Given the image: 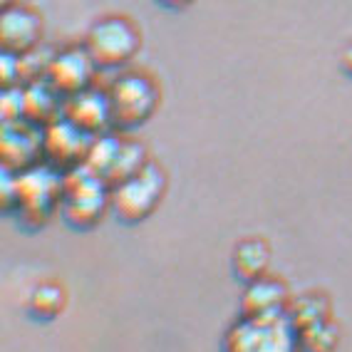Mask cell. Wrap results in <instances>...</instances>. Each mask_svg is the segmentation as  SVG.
Returning <instances> with one entry per match:
<instances>
[{"label": "cell", "instance_id": "cell-1", "mask_svg": "<svg viewBox=\"0 0 352 352\" xmlns=\"http://www.w3.org/2000/svg\"><path fill=\"white\" fill-rule=\"evenodd\" d=\"M221 352H302L288 308L268 313H241L221 338Z\"/></svg>", "mask_w": 352, "mask_h": 352}, {"label": "cell", "instance_id": "cell-2", "mask_svg": "<svg viewBox=\"0 0 352 352\" xmlns=\"http://www.w3.org/2000/svg\"><path fill=\"white\" fill-rule=\"evenodd\" d=\"M112 211V186L85 164L65 174L60 214L65 223L77 231L95 228L104 214Z\"/></svg>", "mask_w": 352, "mask_h": 352}, {"label": "cell", "instance_id": "cell-3", "mask_svg": "<svg viewBox=\"0 0 352 352\" xmlns=\"http://www.w3.org/2000/svg\"><path fill=\"white\" fill-rule=\"evenodd\" d=\"M112 102V129L132 132L154 117L162 102L157 80L142 69H124L107 87Z\"/></svg>", "mask_w": 352, "mask_h": 352}, {"label": "cell", "instance_id": "cell-4", "mask_svg": "<svg viewBox=\"0 0 352 352\" xmlns=\"http://www.w3.org/2000/svg\"><path fill=\"white\" fill-rule=\"evenodd\" d=\"M82 45L100 69H120L142 50V32L124 15H107L92 23Z\"/></svg>", "mask_w": 352, "mask_h": 352}, {"label": "cell", "instance_id": "cell-5", "mask_svg": "<svg viewBox=\"0 0 352 352\" xmlns=\"http://www.w3.org/2000/svg\"><path fill=\"white\" fill-rule=\"evenodd\" d=\"M20 186V223L28 228H40L47 223L55 208H60L65 189V174L50 166L47 162H40L30 169L18 174Z\"/></svg>", "mask_w": 352, "mask_h": 352}, {"label": "cell", "instance_id": "cell-6", "mask_svg": "<svg viewBox=\"0 0 352 352\" xmlns=\"http://www.w3.org/2000/svg\"><path fill=\"white\" fill-rule=\"evenodd\" d=\"M166 191V174L159 164L146 162L144 169H139L134 176L112 186V211L114 216L126 223H142L149 219L157 206L162 204Z\"/></svg>", "mask_w": 352, "mask_h": 352}, {"label": "cell", "instance_id": "cell-7", "mask_svg": "<svg viewBox=\"0 0 352 352\" xmlns=\"http://www.w3.org/2000/svg\"><path fill=\"white\" fill-rule=\"evenodd\" d=\"M89 144H92V137L72 124L67 117H57L55 122L43 126V162L63 174L85 164Z\"/></svg>", "mask_w": 352, "mask_h": 352}, {"label": "cell", "instance_id": "cell-8", "mask_svg": "<svg viewBox=\"0 0 352 352\" xmlns=\"http://www.w3.org/2000/svg\"><path fill=\"white\" fill-rule=\"evenodd\" d=\"M97 69L100 67L89 57V52L85 50V45H69V47L52 55L45 80L50 82L63 97H72L77 92L95 87Z\"/></svg>", "mask_w": 352, "mask_h": 352}, {"label": "cell", "instance_id": "cell-9", "mask_svg": "<svg viewBox=\"0 0 352 352\" xmlns=\"http://www.w3.org/2000/svg\"><path fill=\"white\" fill-rule=\"evenodd\" d=\"M63 117H67L72 124H77L89 137L104 134L112 126V102L107 89L89 87L85 92H77L72 97H65Z\"/></svg>", "mask_w": 352, "mask_h": 352}, {"label": "cell", "instance_id": "cell-10", "mask_svg": "<svg viewBox=\"0 0 352 352\" xmlns=\"http://www.w3.org/2000/svg\"><path fill=\"white\" fill-rule=\"evenodd\" d=\"M43 40V18L28 6L3 8L0 15V47L3 52L25 55Z\"/></svg>", "mask_w": 352, "mask_h": 352}, {"label": "cell", "instance_id": "cell-11", "mask_svg": "<svg viewBox=\"0 0 352 352\" xmlns=\"http://www.w3.org/2000/svg\"><path fill=\"white\" fill-rule=\"evenodd\" d=\"M3 166L15 174L43 162V129L30 122L6 124L3 129Z\"/></svg>", "mask_w": 352, "mask_h": 352}, {"label": "cell", "instance_id": "cell-12", "mask_svg": "<svg viewBox=\"0 0 352 352\" xmlns=\"http://www.w3.org/2000/svg\"><path fill=\"white\" fill-rule=\"evenodd\" d=\"M290 305L288 285L280 278L263 276L258 280L245 283L243 296H241V313H268V310H283Z\"/></svg>", "mask_w": 352, "mask_h": 352}, {"label": "cell", "instance_id": "cell-13", "mask_svg": "<svg viewBox=\"0 0 352 352\" xmlns=\"http://www.w3.org/2000/svg\"><path fill=\"white\" fill-rule=\"evenodd\" d=\"M65 97L52 87L50 82L35 80L25 85V122L35 126H47L57 117H63Z\"/></svg>", "mask_w": 352, "mask_h": 352}, {"label": "cell", "instance_id": "cell-14", "mask_svg": "<svg viewBox=\"0 0 352 352\" xmlns=\"http://www.w3.org/2000/svg\"><path fill=\"white\" fill-rule=\"evenodd\" d=\"M268 263H271V248L263 239H243L233 251V273L243 283L268 276Z\"/></svg>", "mask_w": 352, "mask_h": 352}, {"label": "cell", "instance_id": "cell-15", "mask_svg": "<svg viewBox=\"0 0 352 352\" xmlns=\"http://www.w3.org/2000/svg\"><path fill=\"white\" fill-rule=\"evenodd\" d=\"M122 142H124V139L117 137V134H109V132L92 137V144H89V149H87L85 166L92 169L95 174H100L102 179L107 182V174L114 166V162H117V154H120V149H122Z\"/></svg>", "mask_w": 352, "mask_h": 352}, {"label": "cell", "instance_id": "cell-16", "mask_svg": "<svg viewBox=\"0 0 352 352\" xmlns=\"http://www.w3.org/2000/svg\"><path fill=\"white\" fill-rule=\"evenodd\" d=\"M146 162H149V159H146L144 144H139L137 139H124L120 154H117V162H114V166L107 174V184L109 186H117L120 182H124V179L137 174L139 169H144Z\"/></svg>", "mask_w": 352, "mask_h": 352}, {"label": "cell", "instance_id": "cell-17", "mask_svg": "<svg viewBox=\"0 0 352 352\" xmlns=\"http://www.w3.org/2000/svg\"><path fill=\"white\" fill-rule=\"evenodd\" d=\"M63 308H65V290L57 283H40L30 293L28 310L38 320H52V318H57V315L63 313Z\"/></svg>", "mask_w": 352, "mask_h": 352}, {"label": "cell", "instance_id": "cell-18", "mask_svg": "<svg viewBox=\"0 0 352 352\" xmlns=\"http://www.w3.org/2000/svg\"><path fill=\"white\" fill-rule=\"evenodd\" d=\"M338 327L330 322V318H322V320L300 327L302 352H333L338 345Z\"/></svg>", "mask_w": 352, "mask_h": 352}, {"label": "cell", "instance_id": "cell-19", "mask_svg": "<svg viewBox=\"0 0 352 352\" xmlns=\"http://www.w3.org/2000/svg\"><path fill=\"white\" fill-rule=\"evenodd\" d=\"M330 305H327V298L320 296V293H308V296L296 298V300H290L288 305V313L293 315V320H296L298 330L310 322H318L322 318H330Z\"/></svg>", "mask_w": 352, "mask_h": 352}, {"label": "cell", "instance_id": "cell-20", "mask_svg": "<svg viewBox=\"0 0 352 352\" xmlns=\"http://www.w3.org/2000/svg\"><path fill=\"white\" fill-rule=\"evenodd\" d=\"M3 122L6 124L25 122V85L3 89Z\"/></svg>", "mask_w": 352, "mask_h": 352}, {"label": "cell", "instance_id": "cell-21", "mask_svg": "<svg viewBox=\"0 0 352 352\" xmlns=\"http://www.w3.org/2000/svg\"><path fill=\"white\" fill-rule=\"evenodd\" d=\"M0 82H3V89L20 87V85H23L20 55H13V52H3V55H0Z\"/></svg>", "mask_w": 352, "mask_h": 352}, {"label": "cell", "instance_id": "cell-22", "mask_svg": "<svg viewBox=\"0 0 352 352\" xmlns=\"http://www.w3.org/2000/svg\"><path fill=\"white\" fill-rule=\"evenodd\" d=\"M340 67H342V72L347 77H352V45H347L345 50H342V55H340Z\"/></svg>", "mask_w": 352, "mask_h": 352}, {"label": "cell", "instance_id": "cell-23", "mask_svg": "<svg viewBox=\"0 0 352 352\" xmlns=\"http://www.w3.org/2000/svg\"><path fill=\"white\" fill-rule=\"evenodd\" d=\"M159 6L166 8V10H184V8H189L194 0H157Z\"/></svg>", "mask_w": 352, "mask_h": 352}, {"label": "cell", "instance_id": "cell-24", "mask_svg": "<svg viewBox=\"0 0 352 352\" xmlns=\"http://www.w3.org/2000/svg\"><path fill=\"white\" fill-rule=\"evenodd\" d=\"M0 6H3V8H13V6H18V0H0Z\"/></svg>", "mask_w": 352, "mask_h": 352}]
</instances>
